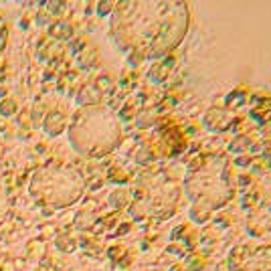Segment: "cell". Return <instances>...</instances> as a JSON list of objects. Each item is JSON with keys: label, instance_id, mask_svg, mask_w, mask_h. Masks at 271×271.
Here are the masks:
<instances>
[{"label": "cell", "instance_id": "1", "mask_svg": "<svg viewBox=\"0 0 271 271\" xmlns=\"http://www.w3.org/2000/svg\"><path fill=\"white\" fill-rule=\"evenodd\" d=\"M134 18L124 10L115 8L117 18L113 22V41L134 57L160 59L180 45L188 31V4L184 2H130Z\"/></svg>", "mask_w": 271, "mask_h": 271}, {"label": "cell", "instance_id": "2", "mask_svg": "<svg viewBox=\"0 0 271 271\" xmlns=\"http://www.w3.org/2000/svg\"><path fill=\"white\" fill-rule=\"evenodd\" d=\"M122 138V128L115 115L101 107L89 105L75 113L69 126V140L77 152L99 158L109 154Z\"/></svg>", "mask_w": 271, "mask_h": 271}, {"label": "cell", "instance_id": "3", "mask_svg": "<svg viewBox=\"0 0 271 271\" xmlns=\"http://www.w3.org/2000/svg\"><path fill=\"white\" fill-rule=\"evenodd\" d=\"M186 194L192 202V219H206L215 208H221L229 202L233 186L225 176V170L217 164H206L190 170L184 182Z\"/></svg>", "mask_w": 271, "mask_h": 271}, {"label": "cell", "instance_id": "4", "mask_svg": "<svg viewBox=\"0 0 271 271\" xmlns=\"http://www.w3.org/2000/svg\"><path fill=\"white\" fill-rule=\"evenodd\" d=\"M83 190V180L73 170H49L41 172L35 178L31 192L41 196L45 202L55 206H67L79 198Z\"/></svg>", "mask_w": 271, "mask_h": 271}, {"label": "cell", "instance_id": "5", "mask_svg": "<svg viewBox=\"0 0 271 271\" xmlns=\"http://www.w3.org/2000/svg\"><path fill=\"white\" fill-rule=\"evenodd\" d=\"M65 115L59 109H53L43 117V128L49 136H61L65 132Z\"/></svg>", "mask_w": 271, "mask_h": 271}, {"label": "cell", "instance_id": "6", "mask_svg": "<svg viewBox=\"0 0 271 271\" xmlns=\"http://www.w3.org/2000/svg\"><path fill=\"white\" fill-rule=\"evenodd\" d=\"M71 33H73L71 24H69V22H63V20L53 22V24L49 26V37H51L53 41H65V39L71 37Z\"/></svg>", "mask_w": 271, "mask_h": 271}, {"label": "cell", "instance_id": "7", "mask_svg": "<svg viewBox=\"0 0 271 271\" xmlns=\"http://www.w3.org/2000/svg\"><path fill=\"white\" fill-rule=\"evenodd\" d=\"M79 103L83 105V107H89V105H97V101H99V93L95 91V89H91V87H85V89H81L79 91Z\"/></svg>", "mask_w": 271, "mask_h": 271}, {"label": "cell", "instance_id": "8", "mask_svg": "<svg viewBox=\"0 0 271 271\" xmlns=\"http://www.w3.org/2000/svg\"><path fill=\"white\" fill-rule=\"evenodd\" d=\"M18 111V101L12 99V97H6L0 101V115H4V117H10Z\"/></svg>", "mask_w": 271, "mask_h": 271}, {"label": "cell", "instance_id": "9", "mask_svg": "<svg viewBox=\"0 0 271 271\" xmlns=\"http://www.w3.org/2000/svg\"><path fill=\"white\" fill-rule=\"evenodd\" d=\"M28 257H31V259H41V257H45V245H43V241L35 239V241H31V243H28Z\"/></svg>", "mask_w": 271, "mask_h": 271}, {"label": "cell", "instance_id": "10", "mask_svg": "<svg viewBox=\"0 0 271 271\" xmlns=\"http://www.w3.org/2000/svg\"><path fill=\"white\" fill-rule=\"evenodd\" d=\"M61 6H65V2H61V0H51V2H45V12L47 14H57L59 10H61Z\"/></svg>", "mask_w": 271, "mask_h": 271}, {"label": "cell", "instance_id": "11", "mask_svg": "<svg viewBox=\"0 0 271 271\" xmlns=\"http://www.w3.org/2000/svg\"><path fill=\"white\" fill-rule=\"evenodd\" d=\"M57 247L61 249V251H73V241H71L69 237L61 235V237L57 239Z\"/></svg>", "mask_w": 271, "mask_h": 271}, {"label": "cell", "instance_id": "12", "mask_svg": "<svg viewBox=\"0 0 271 271\" xmlns=\"http://www.w3.org/2000/svg\"><path fill=\"white\" fill-rule=\"evenodd\" d=\"M6 41H8V26L4 24L2 18H0V51L6 47Z\"/></svg>", "mask_w": 271, "mask_h": 271}, {"label": "cell", "instance_id": "13", "mask_svg": "<svg viewBox=\"0 0 271 271\" xmlns=\"http://www.w3.org/2000/svg\"><path fill=\"white\" fill-rule=\"evenodd\" d=\"M35 20H37L39 24H45V22H49V14H47L45 10H39L37 16H35Z\"/></svg>", "mask_w": 271, "mask_h": 271}, {"label": "cell", "instance_id": "14", "mask_svg": "<svg viewBox=\"0 0 271 271\" xmlns=\"http://www.w3.org/2000/svg\"><path fill=\"white\" fill-rule=\"evenodd\" d=\"M109 10H113L111 2H101V4H99V14H107Z\"/></svg>", "mask_w": 271, "mask_h": 271}, {"label": "cell", "instance_id": "15", "mask_svg": "<svg viewBox=\"0 0 271 271\" xmlns=\"http://www.w3.org/2000/svg\"><path fill=\"white\" fill-rule=\"evenodd\" d=\"M35 271H51V269H49V267H45V265H37V267H35Z\"/></svg>", "mask_w": 271, "mask_h": 271}, {"label": "cell", "instance_id": "16", "mask_svg": "<svg viewBox=\"0 0 271 271\" xmlns=\"http://www.w3.org/2000/svg\"><path fill=\"white\" fill-rule=\"evenodd\" d=\"M2 150H4V146H2V144H0V154H2Z\"/></svg>", "mask_w": 271, "mask_h": 271}]
</instances>
